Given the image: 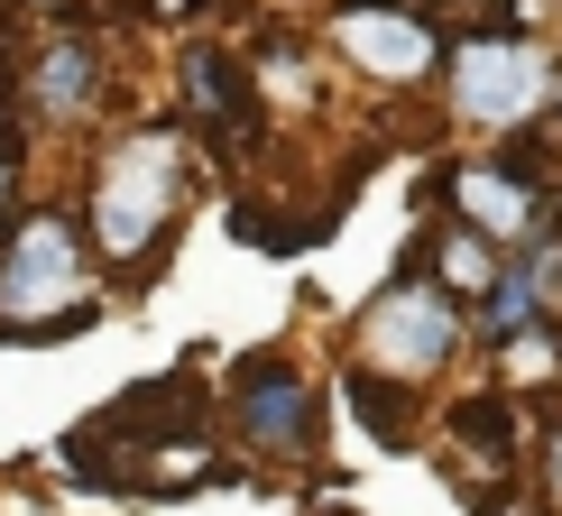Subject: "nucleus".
<instances>
[{
	"label": "nucleus",
	"instance_id": "obj_1",
	"mask_svg": "<svg viewBox=\"0 0 562 516\" xmlns=\"http://www.w3.org/2000/svg\"><path fill=\"white\" fill-rule=\"evenodd\" d=\"M184 213V138L176 130H130L102 148V167H92V249L138 268L157 240H167V222Z\"/></svg>",
	"mask_w": 562,
	"mask_h": 516
},
{
	"label": "nucleus",
	"instance_id": "obj_2",
	"mask_svg": "<svg viewBox=\"0 0 562 516\" xmlns=\"http://www.w3.org/2000/svg\"><path fill=\"white\" fill-rule=\"evenodd\" d=\"M0 323L10 333H75L92 323V268H83V231L65 213H29L0 249Z\"/></svg>",
	"mask_w": 562,
	"mask_h": 516
},
{
	"label": "nucleus",
	"instance_id": "obj_3",
	"mask_svg": "<svg viewBox=\"0 0 562 516\" xmlns=\"http://www.w3.org/2000/svg\"><path fill=\"white\" fill-rule=\"evenodd\" d=\"M461 333H471V323H461V295L442 287L425 258H415V268L396 277L379 304H369V323H360L369 369H387V379H406V388H415V379H434V369L461 350Z\"/></svg>",
	"mask_w": 562,
	"mask_h": 516
},
{
	"label": "nucleus",
	"instance_id": "obj_4",
	"mask_svg": "<svg viewBox=\"0 0 562 516\" xmlns=\"http://www.w3.org/2000/svg\"><path fill=\"white\" fill-rule=\"evenodd\" d=\"M553 102V65L517 29H471L452 46V111L471 130H517Z\"/></svg>",
	"mask_w": 562,
	"mask_h": 516
},
{
	"label": "nucleus",
	"instance_id": "obj_5",
	"mask_svg": "<svg viewBox=\"0 0 562 516\" xmlns=\"http://www.w3.org/2000/svg\"><path fill=\"white\" fill-rule=\"evenodd\" d=\"M231 406H240V434L259 442V452H314V388H304V369L249 360L240 379H231Z\"/></svg>",
	"mask_w": 562,
	"mask_h": 516
},
{
	"label": "nucleus",
	"instance_id": "obj_6",
	"mask_svg": "<svg viewBox=\"0 0 562 516\" xmlns=\"http://www.w3.org/2000/svg\"><path fill=\"white\" fill-rule=\"evenodd\" d=\"M452 203H461V222H471V231L517 240V249H535L553 231L544 194H535V176L517 167V157H498V167H452Z\"/></svg>",
	"mask_w": 562,
	"mask_h": 516
},
{
	"label": "nucleus",
	"instance_id": "obj_7",
	"mask_svg": "<svg viewBox=\"0 0 562 516\" xmlns=\"http://www.w3.org/2000/svg\"><path fill=\"white\" fill-rule=\"evenodd\" d=\"M341 46L369 65V75H387V83H415L434 65V29L415 10H396V0H350L341 10Z\"/></svg>",
	"mask_w": 562,
	"mask_h": 516
},
{
	"label": "nucleus",
	"instance_id": "obj_8",
	"mask_svg": "<svg viewBox=\"0 0 562 516\" xmlns=\"http://www.w3.org/2000/svg\"><path fill=\"white\" fill-rule=\"evenodd\" d=\"M92 92H102V56L83 37H56L37 56V111H92Z\"/></svg>",
	"mask_w": 562,
	"mask_h": 516
},
{
	"label": "nucleus",
	"instance_id": "obj_9",
	"mask_svg": "<svg viewBox=\"0 0 562 516\" xmlns=\"http://www.w3.org/2000/svg\"><path fill=\"white\" fill-rule=\"evenodd\" d=\"M184 83H194V111L203 121H222L231 138L249 130V75L231 56H213V46H194V56H184Z\"/></svg>",
	"mask_w": 562,
	"mask_h": 516
},
{
	"label": "nucleus",
	"instance_id": "obj_10",
	"mask_svg": "<svg viewBox=\"0 0 562 516\" xmlns=\"http://www.w3.org/2000/svg\"><path fill=\"white\" fill-rule=\"evenodd\" d=\"M350 415H360L369 434L379 442H406V379H387V369H360V379H350Z\"/></svg>",
	"mask_w": 562,
	"mask_h": 516
},
{
	"label": "nucleus",
	"instance_id": "obj_11",
	"mask_svg": "<svg viewBox=\"0 0 562 516\" xmlns=\"http://www.w3.org/2000/svg\"><path fill=\"white\" fill-rule=\"evenodd\" d=\"M488 231H471V222H461L452 231V240H442L434 249V277H442V287H452V295H488V287H498V268H488Z\"/></svg>",
	"mask_w": 562,
	"mask_h": 516
},
{
	"label": "nucleus",
	"instance_id": "obj_12",
	"mask_svg": "<svg viewBox=\"0 0 562 516\" xmlns=\"http://www.w3.org/2000/svg\"><path fill=\"white\" fill-rule=\"evenodd\" d=\"M452 434L480 442V452H517V396H471V406H452Z\"/></svg>",
	"mask_w": 562,
	"mask_h": 516
},
{
	"label": "nucleus",
	"instance_id": "obj_13",
	"mask_svg": "<svg viewBox=\"0 0 562 516\" xmlns=\"http://www.w3.org/2000/svg\"><path fill=\"white\" fill-rule=\"evenodd\" d=\"M544 471H553V507H562V434L544 442Z\"/></svg>",
	"mask_w": 562,
	"mask_h": 516
},
{
	"label": "nucleus",
	"instance_id": "obj_14",
	"mask_svg": "<svg viewBox=\"0 0 562 516\" xmlns=\"http://www.w3.org/2000/svg\"><path fill=\"white\" fill-rule=\"evenodd\" d=\"M157 10H194V0H157Z\"/></svg>",
	"mask_w": 562,
	"mask_h": 516
}]
</instances>
